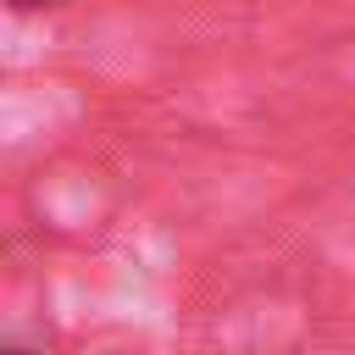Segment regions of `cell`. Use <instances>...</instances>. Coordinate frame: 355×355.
<instances>
[{"label": "cell", "instance_id": "obj_1", "mask_svg": "<svg viewBox=\"0 0 355 355\" xmlns=\"http://www.w3.org/2000/svg\"><path fill=\"white\" fill-rule=\"evenodd\" d=\"M17 6H50V0H17Z\"/></svg>", "mask_w": 355, "mask_h": 355}, {"label": "cell", "instance_id": "obj_2", "mask_svg": "<svg viewBox=\"0 0 355 355\" xmlns=\"http://www.w3.org/2000/svg\"><path fill=\"white\" fill-rule=\"evenodd\" d=\"M11 355H22V349H11Z\"/></svg>", "mask_w": 355, "mask_h": 355}]
</instances>
